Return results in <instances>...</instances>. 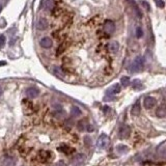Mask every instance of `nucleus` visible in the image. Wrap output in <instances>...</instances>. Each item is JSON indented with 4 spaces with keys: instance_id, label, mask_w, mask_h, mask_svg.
Listing matches in <instances>:
<instances>
[{
    "instance_id": "obj_16",
    "label": "nucleus",
    "mask_w": 166,
    "mask_h": 166,
    "mask_svg": "<svg viewBox=\"0 0 166 166\" xmlns=\"http://www.w3.org/2000/svg\"><path fill=\"white\" fill-rule=\"evenodd\" d=\"M132 87L134 89H136V90H140V89H142V84H141V81L139 79H134L132 82Z\"/></svg>"
},
{
    "instance_id": "obj_7",
    "label": "nucleus",
    "mask_w": 166,
    "mask_h": 166,
    "mask_svg": "<svg viewBox=\"0 0 166 166\" xmlns=\"http://www.w3.org/2000/svg\"><path fill=\"white\" fill-rule=\"evenodd\" d=\"M54 6L53 0H42L41 1V8L45 10H52Z\"/></svg>"
},
{
    "instance_id": "obj_26",
    "label": "nucleus",
    "mask_w": 166,
    "mask_h": 166,
    "mask_svg": "<svg viewBox=\"0 0 166 166\" xmlns=\"http://www.w3.org/2000/svg\"><path fill=\"white\" fill-rule=\"evenodd\" d=\"M63 50H64V45H62V46H60V49L57 50V54H60L63 51Z\"/></svg>"
},
{
    "instance_id": "obj_15",
    "label": "nucleus",
    "mask_w": 166,
    "mask_h": 166,
    "mask_svg": "<svg viewBox=\"0 0 166 166\" xmlns=\"http://www.w3.org/2000/svg\"><path fill=\"white\" fill-rule=\"evenodd\" d=\"M156 114H157V116H158V117H165V115H166V109H165L164 105H161V106L159 107L158 109H157Z\"/></svg>"
},
{
    "instance_id": "obj_5",
    "label": "nucleus",
    "mask_w": 166,
    "mask_h": 166,
    "mask_svg": "<svg viewBox=\"0 0 166 166\" xmlns=\"http://www.w3.org/2000/svg\"><path fill=\"white\" fill-rule=\"evenodd\" d=\"M114 30H115V25H114V23H113V21H111V20L105 21V23H104L105 32H107L108 34H111L114 32Z\"/></svg>"
},
{
    "instance_id": "obj_3",
    "label": "nucleus",
    "mask_w": 166,
    "mask_h": 166,
    "mask_svg": "<svg viewBox=\"0 0 166 166\" xmlns=\"http://www.w3.org/2000/svg\"><path fill=\"white\" fill-rule=\"evenodd\" d=\"M109 142H110V139H109V137L107 136L106 134H102L101 136L98 138L97 147L100 148V150H104V148H106L107 146L109 145Z\"/></svg>"
},
{
    "instance_id": "obj_19",
    "label": "nucleus",
    "mask_w": 166,
    "mask_h": 166,
    "mask_svg": "<svg viewBox=\"0 0 166 166\" xmlns=\"http://www.w3.org/2000/svg\"><path fill=\"white\" fill-rule=\"evenodd\" d=\"M121 83L123 86L127 87L130 85V79H129V77H127V76H124V77H122V79H121Z\"/></svg>"
},
{
    "instance_id": "obj_25",
    "label": "nucleus",
    "mask_w": 166,
    "mask_h": 166,
    "mask_svg": "<svg viewBox=\"0 0 166 166\" xmlns=\"http://www.w3.org/2000/svg\"><path fill=\"white\" fill-rule=\"evenodd\" d=\"M141 4L143 5V7L145 8L146 10H150V5H148V3L146 1H141Z\"/></svg>"
},
{
    "instance_id": "obj_20",
    "label": "nucleus",
    "mask_w": 166,
    "mask_h": 166,
    "mask_svg": "<svg viewBox=\"0 0 166 166\" xmlns=\"http://www.w3.org/2000/svg\"><path fill=\"white\" fill-rule=\"evenodd\" d=\"M72 115L73 116H79V115H81V110L78 107H73L72 108Z\"/></svg>"
},
{
    "instance_id": "obj_29",
    "label": "nucleus",
    "mask_w": 166,
    "mask_h": 166,
    "mask_svg": "<svg viewBox=\"0 0 166 166\" xmlns=\"http://www.w3.org/2000/svg\"><path fill=\"white\" fill-rule=\"evenodd\" d=\"M2 95V88H1V86H0V96Z\"/></svg>"
},
{
    "instance_id": "obj_18",
    "label": "nucleus",
    "mask_w": 166,
    "mask_h": 166,
    "mask_svg": "<svg viewBox=\"0 0 166 166\" xmlns=\"http://www.w3.org/2000/svg\"><path fill=\"white\" fill-rule=\"evenodd\" d=\"M116 150H117V152L119 153V154H124V153H128V147L127 146H124L123 145H117L116 146Z\"/></svg>"
},
{
    "instance_id": "obj_24",
    "label": "nucleus",
    "mask_w": 166,
    "mask_h": 166,
    "mask_svg": "<svg viewBox=\"0 0 166 166\" xmlns=\"http://www.w3.org/2000/svg\"><path fill=\"white\" fill-rule=\"evenodd\" d=\"M5 45V36H0V48H3Z\"/></svg>"
},
{
    "instance_id": "obj_4",
    "label": "nucleus",
    "mask_w": 166,
    "mask_h": 166,
    "mask_svg": "<svg viewBox=\"0 0 166 166\" xmlns=\"http://www.w3.org/2000/svg\"><path fill=\"white\" fill-rule=\"evenodd\" d=\"M130 133H131L130 127L127 126V124H124V126H123L121 129H119V138H121V139H126V138H128V137L130 136Z\"/></svg>"
},
{
    "instance_id": "obj_27",
    "label": "nucleus",
    "mask_w": 166,
    "mask_h": 166,
    "mask_svg": "<svg viewBox=\"0 0 166 166\" xmlns=\"http://www.w3.org/2000/svg\"><path fill=\"white\" fill-rule=\"evenodd\" d=\"M56 166H67V164H65V163L63 162V161H59V162H58L57 164H56Z\"/></svg>"
},
{
    "instance_id": "obj_2",
    "label": "nucleus",
    "mask_w": 166,
    "mask_h": 166,
    "mask_svg": "<svg viewBox=\"0 0 166 166\" xmlns=\"http://www.w3.org/2000/svg\"><path fill=\"white\" fill-rule=\"evenodd\" d=\"M1 164L3 166H16L17 158H15L12 155H3L1 157Z\"/></svg>"
},
{
    "instance_id": "obj_30",
    "label": "nucleus",
    "mask_w": 166,
    "mask_h": 166,
    "mask_svg": "<svg viewBox=\"0 0 166 166\" xmlns=\"http://www.w3.org/2000/svg\"><path fill=\"white\" fill-rule=\"evenodd\" d=\"M1 10H2V6H1V5H0V12H1Z\"/></svg>"
},
{
    "instance_id": "obj_28",
    "label": "nucleus",
    "mask_w": 166,
    "mask_h": 166,
    "mask_svg": "<svg viewBox=\"0 0 166 166\" xmlns=\"http://www.w3.org/2000/svg\"><path fill=\"white\" fill-rule=\"evenodd\" d=\"M6 64V62H4V60H1V62H0V67H1V65H5Z\"/></svg>"
},
{
    "instance_id": "obj_23",
    "label": "nucleus",
    "mask_w": 166,
    "mask_h": 166,
    "mask_svg": "<svg viewBox=\"0 0 166 166\" xmlns=\"http://www.w3.org/2000/svg\"><path fill=\"white\" fill-rule=\"evenodd\" d=\"M142 36H143V31H142V29H141L140 27H138V28H137V29H136V36H137V38H138V39H140Z\"/></svg>"
},
{
    "instance_id": "obj_1",
    "label": "nucleus",
    "mask_w": 166,
    "mask_h": 166,
    "mask_svg": "<svg viewBox=\"0 0 166 166\" xmlns=\"http://www.w3.org/2000/svg\"><path fill=\"white\" fill-rule=\"evenodd\" d=\"M143 64H145V62H143V57L142 56H137L133 62L131 63V65L129 67V71L131 73H138L141 70L143 69Z\"/></svg>"
},
{
    "instance_id": "obj_21",
    "label": "nucleus",
    "mask_w": 166,
    "mask_h": 166,
    "mask_svg": "<svg viewBox=\"0 0 166 166\" xmlns=\"http://www.w3.org/2000/svg\"><path fill=\"white\" fill-rule=\"evenodd\" d=\"M86 126H87V124H85L84 121H80L79 123H78V129H79L80 131L85 130V127H86Z\"/></svg>"
},
{
    "instance_id": "obj_14",
    "label": "nucleus",
    "mask_w": 166,
    "mask_h": 166,
    "mask_svg": "<svg viewBox=\"0 0 166 166\" xmlns=\"http://www.w3.org/2000/svg\"><path fill=\"white\" fill-rule=\"evenodd\" d=\"M119 91H121V86H119V84H114L113 86H111L110 88L108 89L107 93H108V95H116Z\"/></svg>"
},
{
    "instance_id": "obj_9",
    "label": "nucleus",
    "mask_w": 166,
    "mask_h": 166,
    "mask_svg": "<svg viewBox=\"0 0 166 166\" xmlns=\"http://www.w3.org/2000/svg\"><path fill=\"white\" fill-rule=\"evenodd\" d=\"M140 111H141L140 102L137 101L136 103L133 105L132 110H131V113H132V115H134V116H138V115L140 114Z\"/></svg>"
},
{
    "instance_id": "obj_6",
    "label": "nucleus",
    "mask_w": 166,
    "mask_h": 166,
    "mask_svg": "<svg viewBox=\"0 0 166 166\" xmlns=\"http://www.w3.org/2000/svg\"><path fill=\"white\" fill-rule=\"evenodd\" d=\"M157 104V101L155 98L153 97H145V100H143V106L146 109H150L153 107H155V105Z\"/></svg>"
},
{
    "instance_id": "obj_10",
    "label": "nucleus",
    "mask_w": 166,
    "mask_h": 166,
    "mask_svg": "<svg viewBox=\"0 0 166 166\" xmlns=\"http://www.w3.org/2000/svg\"><path fill=\"white\" fill-rule=\"evenodd\" d=\"M40 45L45 49H48V48H51L52 47V40L50 38H43L40 42Z\"/></svg>"
},
{
    "instance_id": "obj_17",
    "label": "nucleus",
    "mask_w": 166,
    "mask_h": 166,
    "mask_svg": "<svg viewBox=\"0 0 166 166\" xmlns=\"http://www.w3.org/2000/svg\"><path fill=\"white\" fill-rule=\"evenodd\" d=\"M109 50H110L111 52H113V53L117 52V50H119V43H116V42H111V43L109 44Z\"/></svg>"
},
{
    "instance_id": "obj_13",
    "label": "nucleus",
    "mask_w": 166,
    "mask_h": 166,
    "mask_svg": "<svg viewBox=\"0 0 166 166\" xmlns=\"http://www.w3.org/2000/svg\"><path fill=\"white\" fill-rule=\"evenodd\" d=\"M48 26H49V24H48V21L46 20V19L44 18H41L40 20L38 22V28L40 30H45L48 28Z\"/></svg>"
},
{
    "instance_id": "obj_8",
    "label": "nucleus",
    "mask_w": 166,
    "mask_h": 166,
    "mask_svg": "<svg viewBox=\"0 0 166 166\" xmlns=\"http://www.w3.org/2000/svg\"><path fill=\"white\" fill-rule=\"evenodd\" d=\"M26 95H27V97L31 98V99L32 98H36L40 95V90L36 87H30V88H28L26 90Z\"/></svg>"
},
{
    "instance_id": "obj_11",
    "label": "nucleus",
    "mask_w": 166,
    "mask_h": 166,
    "mask_svg": "<svg viewBox=\"0 0 166 166\" xmlns=\"http://www.w3.org/2000/svg\"><path fill=\"white\" fill-rule=\"evenodd\" d=\"M157 153L158 155L161 157V158H165V155H166V143L165 141H163L160 145L157 147Z\"/></svg>"
},
{
    "instance_id": "obj_22",
    "label": "nucleus",
    "mask_w": 166,
    "mask_h": 166,
    "mask_svg": "<svg viewBox=\"0 0 166 166\" xmlns=\"http://www.w3.org/2000/svg\"><path fill=\"white\" fill-rule=\"evenodd\" d=\"M155 3L157 4V6H159L160 8H163L165 5L164 1H162V0H155Z\"/></svg>"
},
{
    "instance_id": "obj_12",
    "label": "nucleus",
    "mask_w": 166,
    "mask_h": 166,
    "mask_svg": "<svg viewBox=\"0 0 166 166\" xmlns=\"http://www.w3.org/2000/svg\"><path fill=\"white\" fill-rule=\"evenodd\" d=\"M127 1H128L129 3L131 4V6H132L133 10H135V13H136L137 16H138L139 18H141V17H142V14H141V12H140V10H139L138 5H137L136 1H135V0H127Z\"/></svg>"
}]
</instances>
